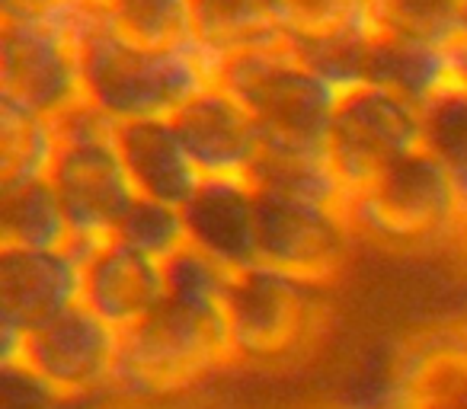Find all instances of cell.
Listing matches in <instances>:
<instances>
[{
	"mask_svg": "<svg viewBox=\"0 0 467 409\" xmlns=\"http://www.w3.org/2000/svg\"><path fill=\"white\" fill-rule=\"evenodd\" d=\"M84 99L116 125L173 118L218 80V58L199 46L148 48L109 29L80 36Z\"/></svg>",
	"mask_w": 467,
	"mask_h": 409,
	"instance_id": "1",
	"label": "cell"
},
{
	"mask_svg": "<svg viewBox=\"0 0 467 409\" xmlns=\"http://www.w3.org/2000/svg\"><path fill=\"white\" fill-rule=\"evenodd\" d=\"M58 154L52 186L71 224V250L78 256L112 240L135 205L138 192L119 150V125L90 103H80L55 118Z\"/></svg>",
	"mask_w": 467,
	"mask_h": 409,
	"instance_id": "2",
	"label": "cell"
},
{
	"mask_svg": "<svg viewBox=\"0 0 467 409\" xmlns=\"http://www.w3.org/2000/svg\"><path fill=\"white\" fill-rule=\"evenodd\" d=\"M231 362L227 307L167 294L144 323L122 332L116 390L131 396H170Z\"/></svg>",
	"mask_w": 467,
	"mask_h": 409,
	"instance_id": "3",
	"label": "cell"
},
{
	"mask_svg": "<svg viewBox=\"0 0 467 409\" xmlns=\"http://www.w3.org/2000/svg\"><path fill=\"white\" fill-rule=\"evenodd\" d=\"M358 240L390 250H435L445 243L464 247L467 218L448 176L426 154L413 150L375 182L346 201Z\"/></svg>",
	"mask_w": 467,
	"mask_h": 409,
	"instance_id": "4",
	"label": "cell"
},
{
	"mask_svg": "<svg viewBox=\"0 0 467 409\" xmlns=\"http://www.w3.org/2000/svg\"><path fill=\"white\" fill-rule=\"evenodd\" d=\"M234 362L279 364L305 358L330 326V288L269 266L234 272L227 294Z\"/></svg>",
	"mask_w": 467,
	"mask_h": 409,
	"instance_id": "5",
	"label": "cell"
},
{
	"mask_svg": "<svg viewBox=\"0 0 467 409\" xmlns=\"http://www.w3.org/2000/svg\"><path fill=\"white\" fill-rule=\"evenodd\" d=\"M420 148L422 106L375 84L339 93L324 150L339 186L346 189V199Z\"/></svg>",
	"mask_w": 467,
	"mask_h": 409,
	"instance_id": "6",
	"label": "cell"
},
{
	"mask_svg": "<svg viewBox=\"0 0 467 409\" xmlns=\"http://www.w3.org/2000/svg\"><path fill=\"white\" fill-rule=\"evenodd\" d=\"M346 205L256 189V262L330 288L356 243Z\"/></svg>",
	"mask_w": 467,
	"mask_h": 409,
	"instance_id": "7",
	"label": "cell"
},
{
	"mask_svg": "<svg viewBox=\"0 0 467 409\" xmlns=\"http://www.w3.org/2000/svg\"><path fill=\"white\" fill-rule=\"evenodd\" d=\"M119 355L122 332L78 304L29 332L20 362L55 394L71 403H84L116 390Z\"/></svg>",
	"mask_w": 467,
	"mask_h": 409,
	"instance_id": "8",
	"label": "cell"
},
{
	"mask_svg": "<svg viewBox=\"0 0 467 409\" xmlns=\"http://www.w3.org/2000/svg\"><path fill=\"white\" fill-rule=\"evenodd\" d=\"M84 266L67 250L0 247V364H14L33 330L80 304Z\"/></svg>",
	"mask_w": 467,
	"mask_h": 409,
	"instance_id": "9",
	"label": "cell"
},
{
	"mask_svg": "<svg viewBox=\"0 0 467 409\" xmlns=\"http://www.w3.org/2000/svg\"><path fill=\"white\" fill-rule=\"evenodd\" d=\"M170 122L202 179H254L266 141L241 99L218 80L195 93Z\"/></svg>",
	"mask_w": 467,
	"mask_h": 409,
	"instance_id": "10",
	"label": "cell"
},
{
	"mask_svg": "<svg viewBox=\"0 0 467 409\" xmlns=\"http://www.w3.org/2000/svg\"><path fill=\"white\" fill-rule=\"evenodd\" d=\"M378 409H467V323L407 339L388 368Z\"/></svg>",
	"mask_w": 467,
	"mask_h": 409,
	"instance_id": "11",
	"label": "cell"
},
{
	"mask_svg": "<svg viewBox=\"0 0 467 409\" xmlns=\"http://www.w3.org/2000/svg\"><path fill=\"white\" fill-rule=\"evenodd\" d=\"M80 304L116 332L135 330L167 298V266L116 237L80 256Z\"/></svg>",
	"mask_w": 467,
	"mask_h": 409,
	"instance_id": "12",
	"label": "cell"
},
{
	"mask_svg": "<svg viewBox=\"0 0 467 409\" xmlns=\"http://www.w3.org/2000/svg\"><path fill=\"white\" fill-rule=\"evenodd\" d=\"M182 215L189 247L231 272L256 266V186L250 179H202Z\"/></svg>",
	"mask_w": 467,
	"mask_h": 409,
	"instance_id": "13",
	"label": "cell"
},
{
	"mask_svg": "<svg viewBox=\"0 0 467 409\" xmlns=\"http://www.w3.org/2000/svg\"><path fill=\"white\" fill-rule=\"evenodd\" d=\"M119 150H122L131 186L141 199L182 209L202 186V173L186 154L170 118L119 125Z\"/></svg>",
	"mask_w": 467,
	"mask_h": 409,
	"instance_id": "14",
	"label": "cell"
},
{
	"mask_svg": "<svg viewBox=\"0 0 467 409\" xmlns=\"http://www.w3.org/2000/svg\"><path fill=\"white\" fill-rule=\"evenodd\" d=\"M0 247L67 250L71 224L52 179L0 186Z\"/></svg>",
	"mask_w": 467,
	"mask_h": 409,
	"instance_id": "15",
	"label": "cell"
},
{
	"mask_svg": "<svg viewBox=\"0 0 467 409\" xmlns=\"http://www.w3.org/2000/svg\"><path fill=\"white\" fill-rule=\"evenodd\" d=\"M256 189L292 195V199L346 205V189L333 173L327 150L317 148H285V144H263V154L254 169Z\"/></svg>",
	"mask_w": 467,
	"mask_h": 409,
	"instance_id": "16",
	"label": "cell"
},
{
	"mask_svg": "<svg viewBox=\"0 0 467 409\" xmlns=\"http://www.w3.org/2000/svg\"><path fill=\"white\" fill-rule=\"evenodd\" d=\"M55 154H58L55 118L4 103L0 109V186L48 179Z\"/></svg>",
	"mask_w": 467,
	"mask_h": 409,
	"instance_id": "17",
	"label": "cell"
},
{
	"mask_svg": "<svg viewBox=\"0 0 467 409\" xmlns=\"http://www.w3.org/2000/svg\"><path fill=\"white\" fill-rule=\"evenodd\" d=\"M422 148L448 176L467 218V84L454 80L422 106Z\"/></svg>",
	"mask_w": 467,
	"mask_h": 409,
	"instance_id": "18",
	"label": "cell"
},
{
	"mask_svg": "<svg viewBox=\"0 0 467 409\" xmlns=\"http://www.w3.org/2000/svg\"><path fill=\"white\" fill-rule=\"evenodd\" d=\"M116 240L129 243L131 250L150 256V260L167 262L170 256H176L180 250L189 247L186 215L176 205L138 195L135 205L129 209V215L119 224Z\"/></svg>",
	"mask_w": 467,
	"mask_h": 409,
	"instance_id": "19",
	"label": "cell"
},
{
	"mask_svg": "<svg viewBox=\"0 0 467 409\" xmlns=\"http://www.w3.org/2000/svg\"><path fill=\"white\" fill-rule=\"evenodd\" d=\"M4 371V409H71L78 403L55 394L42 377H36L23 362L0 364Z\"/></svg>",
	"mask_w": 467,
	"mask_h": 409,
	"instance_id": "20",
	"label": "cell"
},
{
	"mask_svg": "<svg viewBox=\"0 0 467 409\" xmlns=\"http://www.w3.org/2000/svg\"><path fill=\"white\" fill-rule=\"evenodd\" d=\"M320 409H365V406H320Z\"/></svg>",
	"mask_w": 467,
	"mask_h": 409,
	"instance_id": "21",
	"label": "cell"
},
{
	"mask_svg": "<svg viewBox=\"0 0 467 409\" xmlns=\"http://www.w3.org/2000/svg\"><path fill=\"white\" fill-rule=\"evenodd\" d=\"M464 250H467V240H464Z\"/></svg>",
	"mask_w": 467,
	"mask_h": 409,
	"instance_id": "22",
	"label": "cell"
}]
</instances>
